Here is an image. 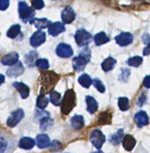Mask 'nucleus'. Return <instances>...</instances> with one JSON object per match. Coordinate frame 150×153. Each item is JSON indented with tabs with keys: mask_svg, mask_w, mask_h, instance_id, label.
I'll return each mask as SVG.
<instances>
[{
	"mask_svg": "<svg viewBox=\"0 0 150 153\" xmlns=\"http://www.w3.org/2000/svg\"><path fill=\"white\" fill-rule=\"evenodd\" d=\"M58 80H59V76L53 72L42 73V75L40 76L42 95H44V93L51 90L52 87L57 84Z\"/></svg>",
	"mask_w": 150,
	"mask_h": 153,
	"instance_id": "obj_1",
	"label": "nucleus"
},
{
	"mask_svg": "<svg viewBox=\"0 0 150 153\" xmlns=\"http://www.w3.org/2000/svg\"><path fill=\"white\" fill-rule=\"evenodd\" d=\"M76 103V93L72 89H69L65 93L61 101V112L63 114L68 115L73 109Z\"/></svg>",
	"mask_w": 150,
	"mask_h": 153,
	"instance_id": "obj_2",
	"label": "nucleus"
},
{
	"mask_svg": "<svg viewBox=\"0 0 150 153\" xmlns=\"http://www.w3.org/2000/svg\"><path fill=\"white\" fill-rule=\"evenodd\" d=\"M90 59V50L88 47L84 48L81 51L80 54L78 57H74L72 60V65L76 71H82L85 68L86 65L88 64Z\"/></svg>",
	"mask_w": 150,
	"mask_h": 153,
	"instance_id": "obj_3",
	"label": "nucleus"
},
{
	"mask_svg": "<svg viewBox=\"0 0 150 153\" xmlns=\"http://www.w3.org/2000/svg\"><path fill=\"white\" fill-rule=\"evenodd\" d=\"M18 13L20 19L24 22H32L33 20V16L35 12L31 7H29L25 2H19L18 3Z\"/></svg>",
	"mask_w": 150,
	"mask_h": 153,
	"instance_id": "obj_4",
	"label": "nucleus"
},
{
	"mask_svg": "<svg viewBox=\"0 0 150 153\" xmlns=\"http://www.w3.org/2000/svg\"><path fill=\"white\" fill-rule=\"evenodd\" d=\"M75 39L79 46H85L91 42L92 37L89 32L83 29H79L76 31Z\"/></svg>",
	"mask_w": 150,
	"mask_h": 153,
	"instance_id": "obj_5",
	"label": "nucleus"
},
{
	"mask_svg": "<svg viewBox=\"0 0 150 153\" xmlns=\"http://www.w3.org/2000/svg\"><path fill=\"white\" fill-rule=\"evenodd\" d=\"M90 142L93 145L95 146L97 149H100L102 148V146L103 145L106 138H105L104 134L102 133L100 130H94V131L90 133Z\"/></svg>",
	"mask_w": 150,
	"mask_h": 153,
	"instance_id": "obj_6",
	"label": "nucleus"
},
{
	"mask_svg": "<svg viewBox=\"0 0 150 153\" xmlns=\"http://www.w3.org/2000/svg\"><path fill=\"white\" fill-rule=\"evenodd\" d=\"M23 110L21 109V108L15 110L8 117V119H7V125L9 127H11V128L15 127L17 124H18L19 122L21 121V119L23 118Z\"/></svg>",
	"mask_w": 150,
	"mask_h": 153,
	"instance_id": "obj_7",
	"label": "nucleus"
},
{
	"mask_svg": "<svg viewBox=\"0 0 150 153\" xmlns=\"http://www.w3.org/2000/svg\"><path fill=\"white\" fill-rule=\"evenodd\" d=\"M45 33L41 30L36 31L30 38V44L33 47H38L45 42Z\"/></svg>",
	"mask_w": 150,
	"mask_h": 153,
	"instance_id": "obj_8",
	"label": "nucleus"
},
{
	"mask_svg": "<svg viewBox=\"0 0 150 153\" xmlns=\"http://www.w3.org/2000/svg\"><path fill=\"white\" fill-rule=\"evenodd\" d=\"M133 35L130 33H127V32L121 33L115 37L116 42L121 46H126V45H129L133 42Z\"/></svg>",
	"mask_w": 150,
	"mask_h": 153,
	"instance_id": "obj_9",
	"label": "nucleus"
},
{
	"mask_svg": "<svg viewBox=\"0 0 150 153\" xmlns=\"http://www.w3.org/2000/svg\"><path fill=\"white\" fill-rule=\"evenodd\" d=\"M57 53L60 57L66 58V57H70L73 54V50L68 44L60 43L57 48Z\"/></svg>",
	"mask_w": 150,
	"mask_h": 153,
	"instance_id": "obj_10",
	"label": "nucleus"
},
{
	"mask_svg": "<svg viewBox=\"0 0 150 153\" xmlns=\"http://www.w3.org/2000/svg\"><path fill=\"white\" fill-rule=\"evenodd\" d=\"M61 18L64 23L70 24L76 19V13L71 7H66L62 11Z\"/></svg>",
	"mask_w": 150,
	"mask_h": 153,
	"instance_id": "obj_11",
	"label": "nucleus"
},
{
	"mask_svg": "<svg viewBox=\"0 0 150 153\" xmlns=\"http://www.w3.org/2000/svg\"><path fill=\"white\" fill-rule=\"evenodd\" d=\"M1 62L4 65H14L18 62V54L15 52L10 53L9 54L6 55L4 57H2Z\"/></svg>",
	"mask_w": 150,
	"mask_h": 153,
	"instance_id": "obj_12",
	"label": "nucleus"
},
{
	"mask_svg": "<svg viewBox=\"0 0 150 153\" xmlns=\"http://www.w3.org/2000/svg\"><path fill=\"white\" fill-rule=\"evenodd\" d=\"M135 121L139 128L149 124V117L145 111H140L135 115Z\"/></svg>",
	"mask_w": 150,
	"mask_h": 153,
	"instance_id": "obj_13",
	"label": "nucleus"
},
{
	"mask_svg": "<svg viewBox=\"0 0 150 153\" xmlns=\"http://www.w3.org/2000/svg\"><path fill=\"white\" fill-rule=\"evenodd\" d=\"M24 73V67L21 62H18L16 65L10 67L7 71V75L9 76H18Z\"/></svg>",
	"mask_w": 150,
	"mask_h": 153,
	"instance_id": "obj_14",
	"label": "nucleus"
},
{
	"mask_svg": "<svg viewBox=\"0 0 150 153\" xmlns=\"http://www.w3.org/2000/svg\"><path fill=\"white\" fill-rule=\"evenodd\" d=\"M65 30L64 25L60 22H57L54 23H52L49 27V33L52 36H57L62 32H64Z\"/></svg>",
	"mask_w": 150,
	"mask_h": 153,
	"instance_id": "obj_15",
	"label": "nucleus"
},
{
	"mask_svg": "<svg viewBox=\"0 0 150 153\" xmlns=\"http://www.w3.org/2000/svg\"><path fill=\"white\" fill-rule=\"evenodd\" d=\"M13 85H14V88L18 89L21 98L26 99V97H28L29 95V88L26 85H25L22 82H14Z\"/></svg>",
	"mask_w": 150,
	"mask_h": 153,
	"instance_id": "obj_16",
	"label": "nucleus"
},
{
	"mask_svg": "<svg viewBox=\"0 0 150 153\" xmlns=\"http://www.w3.org/2000/svg\"><path fill=\"white\" fill-rule=\"evenodd\" d=\"M122 145L126 151H132L136 145V140L130 135H126L122 140Z\"/></svg>",
	"mask_w": 150,
	"mask_h": 153,
	"instance_id": "obj_17",
	"label": "nucleus"
},
{
	"mask_svg": "<svg viewBox=\"0 0 150 153\" xmlns=\"http://www.w3.org/2000/svg\"><path fill=\"white\" fill-rule=\"evenodd\" d=\"M50 139L46 134H40L37 136V144L39 148H45L50 146Z\"/></svg>",
	"mask_w": 150,
	"mask_h": 153,
	"instance_id": "obj_18",
	"label": "nucleus"
},
{
	"mask_svg": "<svg viewBox=\"0 0 150 153\" xmlns=\"http://www.w3.org/2000/svg\"><path fill=\"white\" fill-rule=\"evenodd\" d=\"M86 102H87V110H88V112L93 114V113H95L97 111L98 102L92 97L88 96L86 97Z\"/></svg>",
	"mask_w": 150,
	"mask_h": 153,
	"instance_id": "obj_19",
	"label": "nucleus"
},
{
	"mask_svg": "<svg viewBox=\"0 0 150 153\" xmlns=\"http://www.w3.org/2000/svg\"><path fill=\"white\" fill-rule=\"evenodd\" d=\"M35 145V141L30 137H23L19 141V147L22 149H31Z\"/></svg>",
	"mask_w": 150,
	"mask_h": 153,
	"instance_id": "obj_20",
	"label": "nucleus"
},
{
	"mask_svg": "<svg viewBox=\"0 0 150 153\" xmlns=\"http://www.w3.org/2000/svg\"><path fill=\"white\" fill-rule=\"evenodd\" d=\"M71 127L75 129H81L84 126V120L82 116H74L71 119Z\"/></svg>",
	"mask_w": 150,
	"mask_h": 153,
	"instance_id": "obj_21",
	"label": "nucleus"
},
{
	"mask_svg": "<svg viewBox=\"0 0 150 153\" xmlns=\"http://www.w3.org/2000/svg\"><path fill=\"white\" fill-rule=\"evenodd\" d=\"M31 23L34 24V26L38 29H45L49 27L51 25V22L47 19H33Z\"/></svg>",
	"mask_w": 150,
	"mask_h": 153,
	"instance_id": "obj_22",
	"label": "nucleus"
},
{
	"mask_svg": "<svg viewBox=\"0 0 150 153\" xmlns=\"http://www.w3.org/2000/svg\"><path fill=\"white\" fill-rule=\"evenodd\" d=\"M117 61L113 57H107V59L104 60V62L102 63V69L104 70L105 72L110 71L114 69V65H116Z\"/></svg>",
	"mask_w": 150,
	"mask_h": 153,
	"instance_id": "obj_23",
	"label": "nucleus"
},
{
	"mask_svg": "<svg viewBox=\"0 0 150 153\" xmlns=\"http://www.w3.org/2000/svg\"><path fill=\"white\" fill-rule=\"evenodd\" d=\"M94 39H95V44L97 45H101L102 44L108 42L110 41V38H108V36L104 32H100V33H97L95 36Z\"/></svg>",
	"mask_w": 150,
	"mask_h": 153,
	"instance_id": "obj_24",
	"label": "nucleus"
},
{
	"mask_svg": "<svg viewBox=\"0 0 150 153\" xmlns=\"http://www.w3.org/2000/svg\"><path fill=\"white\" fill-rule=\"evenodd\" d=\"M123 140V130L120 129L117 131L116 133L113 134L111 137L110 138V142L113 143L114 145H117L118 144L121 140Z\"/></svg>",
	"mask_w": 150,
	"mask_h": 153,
	"instance_id": "obj_25",
	"label": "nucleus"
},
{
	"mask_svg": "<svg viewBox=\"0 0 150 153\" xmlns=\"http://www.w3.org/2000/svg\"><path fill=\"white\" fill-rule=\"evenodd\" d=\"M20 32H21V26L18 24L13 25L7 31V37L10 38H15L20 33Z\"/></svg>",
	"mask_w": 150,
	"mask_h": 153,
	"instance_id": "obj_26",
	"label": "nucleus"
},
{
	"mask_svg": "<svg viewBox=\"0 0 150 153\" xmlns=\"http://www.w3.org/2000/svg\"><path fill=\"white\" fill-rule=\"evenodd\" d=\"M79 83L81 85L84 87V88H89L90 85L92 83V80L90 79V77L88 76V74H82L78 79Z\"/></svg>",
	"mask_w": 150,
	"mask_h": 153,
	"instance_id": "obj_27",
	"label": "nucleus"
},
{
	"mask_svg": "<svg viewBox=\"0 0 150 153\" xmlns=\"http://www.w3.org/2000/svg\"><path fill=\"white\" fill-rule=\"evenodd\" d=\"M99 123L101 125L110 124L111 123V114L107 112H102L99 118Z\"/></svg>",
	"mask_w": 150,
	"mask_h": 153,
	"instance_id": "obj_28",
	"label": "nucleus"
},
{
	"mask_svg": "<svg viewBox=\"0 0 150 153\" xmlns=\"http://www.w3.org/2000/svg\"><path fill=\"white\" fill-rule=\"evenodd\" d=\"M52 119H50V117H44L43 118H41L40 122V129L42 130H46L49 127H51L52 125Z\"/></svg>",
	"mask_w": 150,
	"mask_h": 153,
	"instance_id": "obj_29",
	"label": "nucleus"
},
{
	"mask_svg": "<svg viewBox=\"0 0 150 153\" xmlns=\"http://www.w3.org/2000/svg\"><path fill=\"white\" fill-rule=\"evenodd\" d=\"M48 103H49V99L45 95L41 94V95H40L38 97V100H37V106L39 108H40V109H44L48 105Z\"/></svg>",
	"mask_w": 150,
	"mask_h": 153,
	"instance_id": "obj_30",
	"label": "nucleus"
},
{
	"mask_svg": "<svg viewBox=\"0 0 150 153\" xmlns=\"http://www.w3.org/2000/svg\"><path fill=\"white\" fill-rule=\"evenodd\" d=\"M143 62V59L141 57H139V56H136V57H133L129 58L127 62V64L130 66L133 67H138L139 65H141Z\"/></svg>",
	"mask_w": 150,
	"mask_h": 153,
	"instance_id": "obj_31",
	"label": "nucleus"
},
{
	"mask_svg": "<svg viewBox=\"0 0 150 153\" xmlns=\"http://www.w3.org/2000/svg\"><path fill=\"white\" fill-rule=\"evenodd\" d=\"M37 57H38V53L35 52V51H32L29 53L26 57V64L29 65V66H32L33 64H34V62H35V64H36V62L35 61L37 59Z\"/></svg>",
	"mask_w": 150,
	"mask_h": 153,
	"instance_id": "obj_32",
	"label": "nucleus"
},
{
	"mask_svg": "<svg viewBox=\"0 0 150 153\" xmlns=\"http://www.w3.org/2000/svg\"><path fill=\"white\" fill-rule=\"evenodd\" d=\"M50 100L56 106H59L60 103V94L56 91H51L50 93Z\"/></svg>",
	"mask_w": 150,
	"mask_h": 153,
	"instance_id": "obj_33",
	"label": "nucleus"
},
{
	"mask_svg": "<svg viewBox=\"0 0 150 153\" xmlns=\"http://www.w3.org/2000/svg\"><path fill=\"white\" fill-rule=\"evenodd\" d=\"M118 107L121 111H127L129 108V99L127 97H121L118 100Z\"/></svg>",
	"mask_w": 150,
	"mask_h": 153,
	"instance_id": "obj_34",
	"label": "nucleus"
},
{
	"mask_svg": "<svg viewBox=\"0 0 150 153\" xmlns=\"http://www.w3.org/2000/svg\"><path fill=\"white\" fill-rule=\"evenodd\" d=\"M92 84L94 85V86L95 87L96 89H98V91H99L100 93H103L106 90V88H105V85L102 83V81H100L99 79L95 78L92 81Z\"/></svg>",
	"mask_w": 150,
	"mask_h": 153,
	"instance_id": "obj_35",
	"label": "nucleus"
},
{
	"mask_svg": "<svg viewBox=\"0 0 150 153\" xmlns=\"http://www.w3.org/2000/svg\"><path fill=\"white\" fill-rule=\"evenodd\" d=\"M36 65L40 69H46L49 67V63L46 59H38L36 62Z\"/></svg>",
	"mask_w": 150,
	"mask_h": 153,
	"instance_id": "obj_36",
	"label": "nucleus"
},
{
	"mask_svg": "<svg viewBox=\"0 0 150 153\" xmlns=\"http://www.w3.org/2000/svg\"><path fill=\"white\" fill-rule=\"evenodd\" d=\"M45 6L43 0H32V7L33 9L40 10Z\"/></svg>",
	"mask_w": 150,
	"mask_h": 153,
	"instance_id": "obj_37",
	"label": "nucleus"
},
{
	"mask_svg": "<svg viewBox=\"0 0 150 153\" xmlns=\"http://www.w3.org/2000/svg\"><path fill=\"white\" fill-rule=\"evenodd\" d=\"M7 142L3 137L0 136V153H4L7 150Z\"/></svg>",
	"mask_w": 150,
	"mask_h": 153,
	"instance_id": "obj_38",
	"label": "nucleus"
},
{
	"mask_svg": "<svg viewBox=\"0 0 150 153\" xmlns=\"http://www.w3.org/2000/svg\"><path fill=\"white\" fill-rule=\"evenodd\" d=\"M60 147H61V143L57 140H54L53 142H52V143H50V148H51V150L52 151L59 150L60 148Z\"/></svg>",
	"mask_w": 150,
	"mask_h": 153,
	"instance_id": "obj_39",
	"label": "nucleus"
},
{
	"mask_svg": "<svg viewBox=\"0 0 150 153\" xmlns=\"http://www.w3.org/2000/svg\"><path fill=\"white\" fill-rule=\"evenodd\" d=\"M10 0H0V10H5L9 7Z\"/></svg>",
	"mask_w": 150,
	"mask_h": 153,
	"instance_id": "obj_40",
	"label": "nucleus"
},
{
	"mask_svg": "<svg viewBox=\"0 0 150 153\" xmlns=\"http://www.w3.org/2000/svg\"><path fill=\"white\" fill-rule=\"evenodd\" d=\"M121 71H122V74H121V80H127L128 77L130 75V70L128 69H121Z\"/></svg>",
	"mask_w": 150,
	"mask_h": 153,
	"instance_id": "obj_41",
	"label": "nucleus"
},
{
	"mask_svg": "<svg viewBox=\"0 0 150 153\" xmlns=\"http://www.w3.org/2000/svg\"><path fill=\"white\" fill-rule=\"evenodd\" d=\"M145 100H146V94L145 93H143L140 96V97L138 98V106H142L145 103Z\"/></svg>",
	"mask_w": 150,
	"mask_h": 153,
	"instance_id": "obj_42",
	"label": "nucleus"
},
{
	"mask_svg": "<svg viewBox=\"0 0 150 153\" xmlns=\"http://www.w3.org/2000/svg\"><path fill=\"white\" fill-rule=\"evenodd\" d=\"M143 85L145 86V88H150V75L149 76H146L144 78V81H143Z\"/></svg>",
	"mask_w": 150,
	"mask_h": 153,
	"instance_id": "obj_43",
	"label": "nucleus"
},
{
	"mask_svg": "<svg viewBox=\"0 0 150 153\" xmlns=\"http://www.w3.org/2000/svg\"><path fill=\"white\" fill-rule=\"evenodd\" d=\"M142 41L144 43L147 44V45H150V35L149 33H145L142 35Z\"/></svg>",
	"mask_w": 150,
	"mask_h": 153,
	"instance_id": "obj_44",
	"label": "nucleus"
},
{
	"mask_svg": "<svg viewBox=\"0 0 150 153\" xmlns=\"http://www.w3.org/2000/svg\"><path fill=\"white\" fill-rule=\"evenodd\" d=\"M143 54L145 55V56H147V55L150 54V45H148L144 49V50H143Z\"/></svg>",
	"mask_w": 150,
	"mask_h": 153,
	"instance_id": "obj_45",
	"label": "nucleus"
},
{
	"mask_svg": "<svg viewBox=\"0 0 150 153\" xmlns=\"http://www.w3.org/2000/svg\"><path fill=\"white\" fill-rule=\"evenodd\" d=\"M5 81V76L2 74H0V85H2Z\"/></svg>",
	"mask_w": 150,
	"mask_h": 153,
	"instance_id": "obj_46",
	"label": "nucleus"
},
{
	"mask_svg": "<svg viewBox=\"0 0 150 153\" xmlns=\"http://www.w3.org/2000/svg\"><path fill=\"white\" fill-rule=\"evenodd\" d=\"M92 153H103V152H102V151H97V152H94Z\"/></svg>",
	"mask_w": 150,
	"mask_h": 153,
	"instance_id": "obj_47",
	"label": "nucleus"
}]
</instances>
